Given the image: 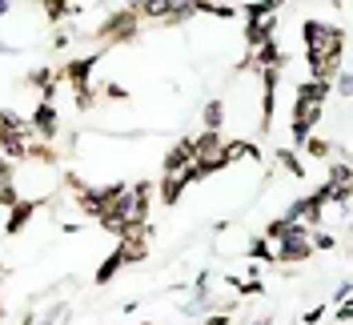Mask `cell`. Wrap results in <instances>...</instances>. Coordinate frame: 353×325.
<instances>
[{"mask_svg":"<svg viewBox=\"0 0 353 325\" xmlns=\"http://www.w3.org/2000/svg\"><path fill=\"white\" fill-rule=\"evenodd\" d=\"M213 249H217V253H229V257H233V253H253V237L233 225V229H221V237H217Z\"/></svg>","mask_w":353,"mask_h":325,"instance_id":"cell-1","label":"cell"}]
</instances>
